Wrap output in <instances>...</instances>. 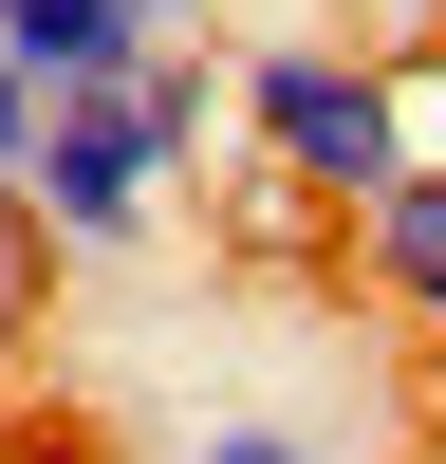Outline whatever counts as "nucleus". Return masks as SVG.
<instances>
[{"instance_id":"nucleus-1","label":"nucleus","mask_w":446,"mask_h":464,"mask_svg":"<svg viewBox=\"0 0 446 464\" xmlns=\"http://www.w3.org/2000/svg\"><path fill=\"white\" fill-rule=\"evenodd\" d=\"M205 168V56H149V74H112V93H56L37 111V168H19V223L56 260H131L149 242V205Z\"/></svg>"},{"instance_id":"nucleus-2","label":"nucleus","mask_w":446,"mask_h":464,"mask_svg":"<svg viewBox=\"0 0 446 464\" xmlns=\"http://www.w3.org/2000/svg\"><path fill=\"white\" fill-rule=\"evenodd\" d=\"M242 149L297 186V205H334V223H372L409 168H428L391 56H334V37H260V56H242Z\"/></svg>"},{"instance_id":"nucleus-3","label":"nucleus","mask_w":446,"mask_h":464,"mask_svg":"<svg viewBox=\"0 0 446 464\" xmlns=\"http://www.w3.org/2000/svg\"><path fill=\"white\" fill-rule=\"evenodd\" d=\"M0 56L37 74V111H56V93L149 74V56H168V19H149V0H0Z\"/></svg>"},{"instance_id":"nucleus-4","label":"nucleus","mask_w":446,"mask_h":464,"mask_svg":"<svg viewBox=\"0 0 446 464\" xmlns=\"http://www.w3.org/2000/svg\"><path fill=\"white\" fill-rule=\"evenodd\" d=\"M186 464H334V446H316V428H260V409H223V428L186 446Z\"/></svg>"},{"instance_id":"nucleus-5","label":"nucleus","mask_w":446,"mask_h":464,"mask_svg":"<svg viewBox=\"0 0 446 464\" xmlns=\"http://www.w3.org/2000/svg\"><path fill=\"white\" fill-rule=\"evenodd\" d=\"M19 168H37V74L0 56V205H19Z\"/></svg>"}]
</instances>
